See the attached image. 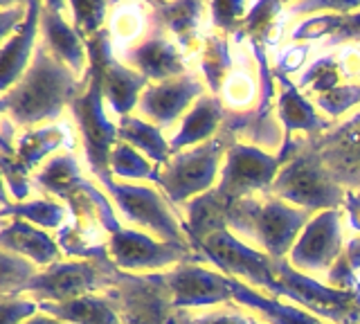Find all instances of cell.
I'll list each match as a JSON object with an SVG mask.
<instances>
[{"instance_id": "6da1fadb", "label": "cell", "mask_w": 360, "mask_h": 324, "mask_svg": "<svg viewBox=\"0 0 360 324\" xmlns=\"http://www.w3.org/2000/svg\"><path fill=\"white\" fill-rule=\"evenodd\" d=\"M88 79L79 77L65 63L54 59L39 41L27 72L0 97V110L18 129H37L59 122L65 108L84 93Z\"/></svg>"}, {"instance_id": "7a4b0ae2", "label": "cell", "mask_w": 360, "mask_h": 324, "mask_svg": "<svg viewBox=\"0 0 360 324\" xmlns=\"http://www.w3.org/2000/svg\"><path fill=\"white\" fill-rule=\"evenodd\" d=\"M313 216L273 194H257L230 207L228 230L270 259L284 261Z\"/></svg>"}, {"instance_id": "3957f363", "label": "cell", "mask_w": 360, "mask_h": 324, "mask_svg": "<svg viewBox=\"0 0 360 324\" xmlns=\"http://www.w3.org/2000/svg\"><path fill=\"white\" fill-rule=\"evenodd\" d=\"M268 194L286 200L292 207L320 214L326 209H342L347 189L335 183L311 140L297 136L290 142L288 160L281 164Z\"/></svg>"}, {"instance_id": "277c9868", "label": "cell", "mask_w": 360, "mask_h": 324, "mask_svg": "<svg viewBox=\"0 0 360 324\" xmlns=\"http://www.w3.org/2000/svg\"><path fill=\"white\" fill-rule=\"evenodd\" d=\"M63 203L70 209L68 223L56 232L63 254L70 259H110L108 241L124 226L112 200L93 183L84 181Z\"/></svg>"}, {"instance_id": "5b68a950", "label": "cell", "mask_w": 360, "mask_h": 324, "mask_svg": "<svg viewBox=\"0 0 360 324\" xmlns=\"http://www.w3.org/2000/svg\"><path fill=\"white\" fill-rule=\"evenodd\" d=\"M232 142L236 140L219 133L217 138L205 144L172 155L169 162L158 169L155 181L169 203L174 207H185L189 200L212 192L219 183L225 153H228Z\"/></svg>"}, {"instance_id": "8992f818", "label": "cell", "mask_w": 360, "mask_h": 324, "mask_svg": "<svg viewBox=\"0 0 360 324\" xmlns=\"http://www.w3.org/2000/svg\"><path fill=\"white\" fill-rule=\"evenodd\" d=\"M86 88L79 95L70 113L75 117V124L79 131V138L84 144V155L90 174H93L99 185L110 181V153L120 142L117 138V124H112L106 115V97L104 88H101V72L95 63L88 65L86 72Z\"/></svg>"}, {"instance_id": "52a82bcc", "label": "cell", "mask_w": 360, "mask_h": 324, "mask_svg": "<svg viewBox=\"0 0 360 324\" xmlns=\"http://www.w3.org/2000/svg\"><path fill=\"white\" fill-rule=\"evenodd\" d=\"M290 142H286L279 153H268L241 140L232 142L228 147V153H225L223 169L217 187H214V194L228 207L248 196L268 194L281 164L288 160Z\"/></svg>"}, {"instance_id": "ba28073f", "label": "cell", "mask_w": 360, "mask_h": 324, "mask_svg": "<svg viewBox=\"0 0 360 324\" xmlns=\"http://www.w3.org/2000/svg\"><path fill=\"white\" fill-rule=\"evenodd\" d=\"M120 268L110 259H70L43 268L22 293L34 302L65 304L86 295H101L115 284Z\"/></svg>"}, {"instance_id": "9c48e42d", "label": "cell", "mask_w": 360, "mask_h": 324, "mask_svg": "<svg viewBox=\"0 0 360 324\" xmlns=\"http://www.w3.org/2000/svg\"><path fill=\"white\" fill-rule=\"evenodd\" d=\"M279 286L273 297L292 302L304 311L313 313L329 324H360V295L349 290L326 286L320 279H313L295 271L288 259L275 261Z\"/></svg>"}, {"instance_id": "30bf717a", "label": "cell", "mask_w": 360, "mask_h": 324, "mask_svg": "<svg viewBox=\"0 0 360 324\" xmlns=\"http://www.w3.org/2000/svg\"><path fill=\"white\" fill-rule=\"evenodd\" d=\"M101 187L106 189L115 209L133 226L144 228L151 237L160 241L189 245L185 223L178 219V212L162 192L146 185L117 183L115 178H110Z\"/></svg>"}, {"instance_id": "8fae6325", "label": "cell", "mask_w": 360, "mask_h": 324, "mask_svg": "<svg viewBox=\"0 0 360 324\" xmlns=\"http://www.w3.org/2000/svg\"><path fill=\"white\" fill-rule=\"evenodd\" d=\"M196 252L225 277L239 279L248 286H255L268 295H275L279 286L275 259H270L262 250L248 245L230 230L214 232L212 237H207L198 245Z\"/></svg>"}, {"instance_id": "7c38bea8", "label": "cell", "mask_w": 360, "mask_h": 324, "mask_svg": "<svg viewBox=\"0 0 360 324\" xmlns=\"http://www.w3.org/2000/svg\"><path fill=\"white\" fill-rule=\"evenodd\" d=\"M108 257L124 273H165L180 264L207 261L187 243H167L133 228H122L108 241Z\"/></svg>"}, {"instance_id": "4fadbf2b", "label": "cell", "mask_w": 360, "mask_h": 324, "mask_svg": "<svg viewBox=\"0 0 360 324\" xmlns=\"http://www.w3.org/2000/svg\"><path fill=\"white\" fill-rule=\"evenodd\" d=\"M104 295L117 311L122 324H169L174 316V299L158 273H124Z\"/></svg>"}, {"instance_id": "5bb4252c", "label": "cell", "mask_w": 360, "mask_h": 324, "mask_svg": "<svg viewBox=\"0 0 360 324\" xmlns=\"http://www.w3.org/2000/svg\"><path fill=\"white\" fill-rule=\"evenodd\" d=\"M345 248L342 209H326L315 214L302 230L288 254V264L295 271L324 282L331 268L345 254Z\"/></svg>"}, {"instance_id": "9a60e30c", "label": "cell", "mask_w": 360, "mask_h": 324, "mask_svg": "<svg viewBox=\"0 0 360 324\" xmlns=\"http://www.w3.org/2000/svg\"><path fill=\"white\" fill-rule=\"evenodd\" d=\"M86 46L90 63H95L101 72V88H104V97L110 110L120 119L133 115V110L140 104L142 93L151 86V82L140 72H135L133 68H129L122 59H117L108 30L99 32Z\"/></svg>"}, {"instance_id": "2e32d148", "label": "cell", "mask_w": 360, "mask_h": 324, "mask_svg": "<svg viewBox=\"0 0 360 324\" xmlns=\"http://www.w3.org/2000/svg\"><path fill=\"white\" fill-rule=\"evenodd\" d=\"M158 277L172 293L176 311H194L234 302V279L202 264H180L172 271L158 273Z\"/></svg>"}, {"instance_id": "e0dca14e", "label": "cell", "mask_w": 360, "mask_h": 324, "mask_svg": "<svg viewBox=\"0 0 360 324\" xmlns=\"http://www.w3.org/2000/svg\"><path fill=\"white\" fill-rule=\"evenodd\" d=\"M207 86L198 72H185L174 79L151 84L140 97L138 110L146 122H151L160 131L174 129L176 122L191 110L202 95H207Z\"/></svg>"}, {"instance_id": "ac0fdd59", "label": "cell", "mask_w": 360, "mask_h": 324, "mask_svg": "<svg viewBox=\"0 0 360 324\" xmlns=\"http://www.w3.org/2000/svg\"><path fill=\"white\" fill-rule=\"evenodd\" d=\"M309 140L335 183L360 192V108L342 122H335L322 136Z\"/></svg>"}, {"instance_id": "d6986e66", "label": "cell", "mask_w": 360, "mask_h": 324, "mask_svg": "<svg viewBox=\"0 0 360 324\" xmlns=\"http://www.w3.org/2000/svg\"><path fill=\"white\" fill-rule=\"evenodd\" d=\"M234 63L221 88V102L230 113H250L264 97V70L255 48L241 37H232Z\"/></svg>"}, {"instance_id": "ffe728a7", "label": "cell", "mask_w": 360, "mask_h": 324, "mask_svg": "<svg viewBox=\"0 0 360 324\" xmlns=\"http://www.w3.org/2000/svg\"><path fill=\"white\" fill-rule=\"evenodd\" d=\"M68 3L61 0H50L43 3L41 9V43L50 50L54 59L65 63L79 79H84L88 72V46L86 41L77 34L75 25L68 20L65 12Z\"/></svg>"}, {"instance_id": "44dd1931", "label": "cell", "mask_w": 360, "mask_h": 324, "mask_svg": "<svg viewBox=\"0 0 360 324\" xmlns=\"http://www.w3.org/2000/svg\"><path fill=\"white\" fill-rule=\"evenodd\" d=\"M122 61L135 72L146 77L151 84H160V82L174 79V77L189 72L183 50H180L167 34H162L160 30H153V27L138 46L124 54Z\"/></svg>"}, {"instance_id": "7402d4cb", "label": "cell", "mask_w": 360, "mask_h": 324, "mask_svg": "<svg viewBox=\"0 0 360 324\" xmlns=\"http://www.w3.org/2000/svg\"><path fill=\"white\" fill-rule=\"evenodd\" d=\"M277 82V119L284 129V144L297 136L315 138L326 133L333 122H329L320 110L313 106L311 99L304 95L290 77L275 72Z\"/></svg>"}, {"instance_id": "603a6c76", "label": "cell", "mask_w": 360, "mask_h": 324, "mask_svg": "<svg viewBox=\"0 0 360 324\" xmlns=\"http://www.w3.org/2000/svg\"><path fill=\"white\" fill-rule=\"evenodd\" d=\"M149 9L153 30H160L183 52L196 50L207 5L198 0H176V3H149Z\"/></svg>"}, {"instance_id": "cb8c5ba5", "label": "cell", "mask_w": 360, "mask_h": 324, "mask_svg": "<svg viewBox=\"0 0 360 324\" xmlns=\"http://www.w3.org/2000/svg\"><path fill=\"white\" fill-rule=\"evenodd\" d=\"M322 52L335 50L347 43H360V9L347 14H320L311 18H302L288 30V43H313L320 41Z\"/></svg>"}, {"instance_id": "d4e9b609", "label": "cell", "mask_w": 360, "mask_h": 324, "mask_svg": "<svg viewBox=\"0 0 360 324\" xmlns=\"http://www.w3.org/2000/svg\"><path fill=\"white\" fill-rule=\"evenodd\" d=\"M41 9L43 3H30V12L25 23L18 27V32L7 43H3V57H0V88L7 93L11 86L20 82V77L27 72L30 63L34 59L41 34Z\"/></svg>"}, {"instance_id": "484cf974", "label": "cell", "mask_w": 360, "mask_h": 324, "mask_svg": "<svg viewBox=\"0 0 360 324\" xmlns=\"http://www.w3.org/2000/svg\"><path fill=\"white\" fill-rule=\"evenodd\" d=\"M0 245L3 250L25 257L41 268H50L52 264L61 261V245L48 230H41L22 219H3L0 228Z\"/></svg>"}, {"instance_id": "4316f807", "label": "cell", "mask_w": 360, "mask_h": 324, "mask_svg": "<svg viewBox=\"0 0 360 324\" xmlns=\"http://www.w3.org/2000/svg\"><path fill=\"white\" fill-rule=\"evenodd\" d=\"M223 119H225V106L221 102V97L210 93L202 95L183 117L180 129L174 133V138L169 140L172 155L214 140L221 133Z\"/></svg>"}, {"instance_id": "83f0119b", "label": "cell", "mask_w": 360, "mask_h": 324, "mask_svg": "<svg viewBox=\"0 0 360 324\" xmlns=\"http://www.w3.org/2000/svg\"><path fill=\"white\" fill-rule=\"evenodd\" d=\"M72 142H75V136H72L70 124H65V122H54V124H48V127L27 129V131L18 133L14 155H16V160L34 176L52 158V155L59 153V149L75 147Z\"/></svg>"}, {"instance_id": "f1b7e54d", "label": "cell", "mask_w": 360, "mask_h": 324, "mask_svg": "<svg viewBox=\"0 0 360 324\" xmlns=\"http://www.w3.org/2000/svg\"><path fill=\"white\" fill-rule=\"evenodd\" d=\"M232 297L234 304L262 316L268 324H329L318 316H313V313L304 311L302 306L292 304V302L273 297L264 293V290L239 282V279H234L232 284Z\"/></svg>"}, {"instance_id": "f546056e", "label": "cell", "mask_w": 360, "mask_h": 324, "mask_svg": "<svg viewBox=\"0 0 360 324\" xmlns=\"http://www.w3.org/2000/svg\"><path fill=\"white\" fill-rule=\"evenodd\" d=\"M108 34L117 59L131 52L151 32L149 3H110Z\"/></svg>"}, {"instance_id": "4dcf8cb0", "label": "cell", "mask_w": 360, "mask_h": 324, "mask_svg": "<svg viewBox=\"0 0 360 324\" xmlns=\"http://www.w3.org/2000/svg\"><path fill=\"white\" fill-rule=\"evenodd\" d=\"M286 5L277 0H264V3H252L248 12L243 27L236 37L245 39L248 43L262 46L266 50L277 48L286 39Z\"/></svg>"}, {"instance_id": "1f68e13d", "label": "cell", "mask_w": 360, "mask_h": 324, "mask_svg": "<svg viewBox=\"0 0 360 324\" xmlns=\"http://www.w3.org/2000/svg\"><path fill=\"white\" fill-rule=\"evenodd\" d=\"M185 212V232L189 245L194 250H198V245L212 237L214 232L219 230H228V212L230 207L223 203V200L214 194V189L207 194H202L183 207Z\"/></svg>"}, {"instance_id": "d6a6232c", "label": "cell", "mask_w": 360, "mask_h": 324, "mask_svg": "<svg viewBox=\"0 0 360 324\" xmlns=\"http://www.w3.org/2000/svg\"><path fill=\"white\" fill-rule=\"evenodd\" d=\"M32 183L37 189H41V192H45L52 198H59L63 203V200L84 183L82 167H79L77 155L72 151L52 155V158L34 174Z\"/></svg>"}, {"instance_id": "836d02e7", "label": "cell", "mask_w": 360, "mask_h": 324, "mask_svg": "<svg viewBox=\"0 0 360 324\" xmlns=\"http://www.w3.org/2000/svg\"><path fill=\"white\" fill-rule=\"evenodd\" d=\"M117 138L120 142H127L142 155H146L158 169L172 158V147H169V140L165 138V131H160L151 122H146L144 117H122L117 124Z\"/></svg>"}, {"instance_id": "e575fe53", "label": "cell", "mask_w": 360, "mask_h": 324, "mask_svg": "<svg viewBox=\"0 0 360 324\" xmlns=\"http://www.w3.org/2000/svg\"><path fill=\"white\" fill-rule=\"evenodd\" d=\"M234 63L232 54V39L221 34V32H210L200 41L198 54V70L202 82H205L210 95H219L225 77L230 74Z\"/></svg>"}, {"instance_id": "d590c367", "label": "cell", "mask_w": 360, "mask_h": 324, "mask_svg": "<svg viewBox=\"0 0 360 324\" xmlns=\"http://www.w3.org/2000/svg\"><path fill=\"white\" fill-rule=\"evenodd\" d=\"M41 313H48L52 318H59L70 324H122L117 311L104 295H86L65 304H52L41 302Z\"/></svg>"}, {"instance_id": "8d00e7d4", "label": "cell", "mask_w": 360, "mask_h": 324, "mask_svg": "<svg viewBox=\"0 0 360 324\" xmlns=\"http://www.w3.org/2000/svg\"><path fill=\"white\" fill-rule=\"evenodd\" d=\"M3 219H22L41 230L59 232L70 216V209L65 203L54 198H30L22 203H9V194L3 196Z\"/></svg>"}, {"instance_id": "74e56055", "label": "cell", "mask_w": 360, "mask_h": 324, "mask_svg": "<svg viewBox=\"0 0 360 324\" xmlns=\"http://www.w3.org/2000/svg\"><path fill=\"white\" fill-rule=\"evenodd\" d=\"M342 70H340V59H338L335 50L320 52V57H315L297 79V88L307 95L309 99H315L320 95H326L333 88L342 86Z\"/></svg>"}, {"instance_id": "f35d334b", "label": "cell", "mask_w": 360, "mask_h": 324, "mask_svg": "<svg viewBox=\"0 0 360 324\" xmlns=\"http://www.w3.org/2000/svg\"><path fill=\"white\" fill-rule=\"evenodd\" d=\"M110 174L124 183L131 181H158V167L142 155L138 149H133L127 142H117L110 153Z\"/></svg>"}, {"instance_id": "ab89813d", "label": "cell", "mask_w": 360, "mask_h": 324, "mask_svg": "<svg viewBox=\"0 0 360 324\" xmlns=\"http://www.w3.org/2000/svg\"><path fill=\"white\" fill-rule=\"evenodd\" d=\"M37 268L39 266L25 257L3 250L0 254V293H3V299L20 297L25 286L39 275Z\"/></svg>"}, {"instance_id": "60d3db41", "label": "cell", "mask_w": 360, "mask_h": 324, "mask_svg": "<svg viewBox=\"0 0 360 324\" xmlns=\"http://www.w3.org/2000/svg\"><path fill=\"white\" fill-rule=\"evenodd\" d=\"M169 324H266L259 318L250 316L243 306L225 304L219 309H205V311H174Z\"/></svg>"}, {"instance_id": "b9f144b4", "label": "cell", "mask_w": 360, "mask_h": 324, "mask_svg": "<svg viewBox=\"0 0 360 324\" xmlns=\"http://www.w3.org/2000/svg\"><path fill=\"white\" fill-rule=\"evenodd\" d=\"M68 12L72 16V25L77 34L86 43L95 39L99 32H104L108 25L110 3H93V0H75L68 3Z\"/></svg>"}, {"instance_id": "7bdbcfd3", "label": "cell", "mask_w": 360, "mask_h": 324, "mask_svg": "<svg viewBox=\"0 0 360 324\" xmlns=\"http://www.w3.org/2000/svg\"><path fill=\"white\" fill-rule=\"evenodd\" d=\"M210 20L217 32L225 37H236L243 27V20L250 12V3H243V0H214L207 5Z\"/></svg>"}, {"instance_id": "ee69618b", "label": "cell", "mask_w": 360, "mask_h": 324, "mask_svg": "<svg viewBox=\"0 0 360 324\" xmlns=\"http://www.w3.org/2000/svg\"><path fill=\"white\" fill-rule=\"evenodd\" d=\"M356 9H360L358 0H300V3L286 5V18L295 16L297 20H302L320 14H347L356 12Z\"/></svg>"}, {"instance_id": "f6af8a7d", "label": "cell", "mask_w": 360, "mask_h": 324, "mask_svg": "<svg viewBox=\"0 0 360 324\" xmlns=\"http://www.w3.org/2000/svg\"><path fill=\"white\" fill-rule=\"evenodd\" d=\"M315 50V43H288L286 48H281L275 54V61H273V70L281 72L290 77L292 72H304L307 68V61Z\"/></svg>"}, {"instance_id": "bcb514c9", "label": "cell", "mask_w": 360, "mask_h": 324, "mask_svg": "<svg viewBox=\"0 0 360 324\" xmlns=\"http://www.w3.org/2000/svg\"><path fill=\"white\" fill-rule=\"evenodd\" d=\"M30 3H3L0 5V41L7 43L25 23Z\"/></svg>"}, {"instance_id": "7dc6e473", "label": "cell", "mask_w": 360, "mask_h": 324, "mask_svg": "<svg viewBox=\"0 0 360 324\" xmlns=\"http://www.w3.org/2000/svg\"><path fill=\"white\" fill-rule=\"evenodd\" d=\"M0 309H3V324H25L30 318H34L37 313H41L39 302L22 299V297L3 299Z\"/></svg>"}, {"instance_id": "c3c4849f", "label": "cell", "mask_w": 360, "mask_h": 324, "mask_svg": "<svg viewBox=\"0 0 360 324\" xmlns=\"http://www.w3.org/2000/svg\"><path fill=\"white\" fill-rule=\"evenodd\" d=\"M342 212L347 216L349 230L356 232V237H360V192H356V189H347Z\"/></svg>"}, {"instance_id": "681fc988", "label": "cell", "mask_w": 360, "mask_h": 324, "mask_svg": "<svg viewBox=\"0 0 360 324\" xmlns=\"http://www.w3.org/2000/svg\"><path fill=\"white\" fill-rule=\"evenodd\" d=\"M345 259H347L349 268H352V273L358 282V288H360V237H354L352 241H347Z\"/></svg>"}, {"instance_id": "f907efd6", "label": "cell", "mask_w": 360, "mask_h": 324, "mask_svg": "<svg viewBox=\"0 0 360 324\" xmlns=\"http://www.w3.org/2000/svg\"><path fill=\"white\" fill-rule=\"evenodd\" d=\"M25 324H70V322H63L59 318H52V316H48V313H37V316L30 318Z\"/></svg>"}]
</instances>
